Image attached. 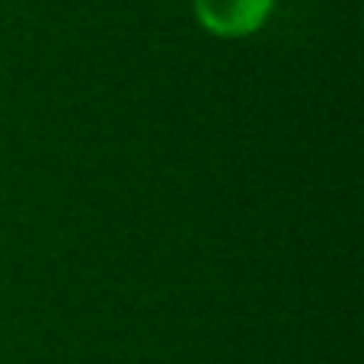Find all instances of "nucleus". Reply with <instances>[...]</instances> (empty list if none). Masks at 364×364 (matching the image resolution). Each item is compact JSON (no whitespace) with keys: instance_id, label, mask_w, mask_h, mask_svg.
I'll return each mask as SVG.
<instances>
[{"instance_id":"f257e3e1","label":"nucleus","mask_w":364,"mask_h":364,"mask_svg":"<svg viewBox=\"0 0 364 364\" xmlns=\"http://www.w3.org/2000/svg\"><path fill=\"white\" fill-rule=\"evenodd\" d=\"M195 19L218 38H246L269 23L275 0H192Z\"/></svg>"}]
</instances>
